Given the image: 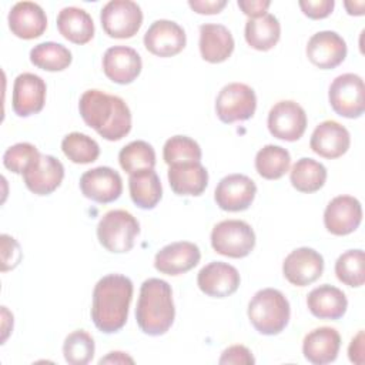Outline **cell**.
Instances as JSON below:
<instances>
[{
    "mask_svg": "<svg viewBox=\"0 0 365 365\" xmlns=\"http://www.w3.org/2000/svg\"><path fill=\"white\" fill-rule=\"evenodd\" d=\"M133 299V282L121 274H108L98 279L93 291L91 319L104 334L120 331L128 317Z\"/></svg>",
    "mask_w": 365,
    "mask_h": 365,
    "instance_id": "obj_2",
    "label": "cell"
},
{
    "mask_svg": "<svg viewBox=\"0 0 365 365\" xmlns=\"http://www.w3.org/2000/svg\"><path fill=\"white\" fill-rule=\"evenodd\" d=\"M0 241H1V271L6 272L19 265L21 259V251H20L19 242L7 234H1Z\"/></svg>",
    "mask_w": 365,
    "mask_h": 365,
    "instance_id": "obj_40",
    "label": "cell"
},
{
    "mask_svg": "<svg viewBox=\"0 0 365 365\" xmlns=\"http://www.w3.org/2000/svg\"><path fill=\"white\" fill-rule=\"evenodd\" d=\"M362 221V205L352 195L332 198L324 211L325 228L334 235L354 232Z\"/></svg>",
    "mask_w": 365,
    "mask_h": 365,
    "instance_id": "obj_15",
    "label": "cell"
},
{
    "mask_svg": "<svg viewBox=\"0 0 365 365\" xmlns=\"http://www.w3.org/2000/svg\"><path fill=\"white\" fill-rule=\"evenodd\" d=\"M101 26L110 37L130 38L143 24L141 7L131 0H111L100 13Z\"/></svg>",
    "mask_w": 365,
    "mask_h": 365,
    "instance_id": "obj_9",
    "label": "cell"
},
{
    "mask_svg": "<svg viewBox=\"0 0 365 365\" xmlns=\"http://www.w3.org/2000/svg\"><path fill=\"white\" fill-rule=\"evenodd\" d=\"M128 190L133 202L143 210L154 208L163 197L161 181L154 170H141L130 174Z\"/></svg>",
    "mask_w": 365,
    "mask_h": 365,
    "instance_id": "obj_29",
    "label": "cell"
},
{
    "mask_svg": "<svg viewBox=\"0 0 365 365\" xmlns=\"http://www.w3.org/2000/svg\"><path fill=\"white\" fill-rule=\"evenodd\" d=\"M187 43L184 29L173 20H155L144 34L145 48L158 57H173L182 51Z\"/></svg>",
    "mask_w": 365,
    "mask_h": 365,
    "instance_id": "obj_13",
    "label": "cell"
},
{
    "mask_svg": "<svg viewBox=\"0 0 365 365\" xmlns=\"http://www.w3.org/2000/svg\"><path fill=\"white\" fill-rule=\"evenodd\" d=\"M351 145L349 131L334 120L319 123L309 141L311 150L319 157L334 160L344 155Z\"/></svg>",
    "mask_w": 365,
    "mask_h": 365,
    "instance_id": "obj_22",
    "label": "cell"
},
{
    "mask_svg": "<svg viewBox=\"0 0 365 365\" xmlns=\"http://www.w3.org/2000/svg\"><path fill=\"white\" fill-rule=\"evenodd\" d=\"M234 37L222 24H202L200 27V53L208 63H222L234 51Z\"/></svg>",
    "mask_w": 365,
    "mask_h": 365,
    "instance_id": "obj_27",
    "label": "cell"
},
{
    "mask_svg": "<svg viewBox=\"0 0 365 365\" xmlns=\"http://www.w3.org/2000/svg\"><path fill=\"white\" fill-rule=\"evenodd\" d=\"M291 308L285 295L274 288L254 294L248 304L251 325L262 335H278L289 322Z\"/></svg>",
    "mask_w": 365,
    "mask_h": 365,
    "instance_id": "obj_4",
    "label": "cell"
},
{
    "mask_svg": "<svg viewBox=\"0 0 365 365\" xmlns=\"http://www.w3.org/2000/svg\"><path fill=\"white\" fill-rule=\"evenodd\" d=\"M268 130L279 140L297 141L307 130L305 110L292 100H282L272 106L268 113Z\"/></svg>",
    "mask_w": 365,
    "mask_h": 365,
    "instance_id": "obj_10",
    "label": "cell"
},
{
    "mask_svg": "<svg viewBox=\"0 0 365 365\" xmlns=\"http://www.w3.org/2000/svg\"><path fill=\"white\" fill-rule=\"evenodd\" d=\"M40 151L30 143H17L3 154V164L14 174H23L38 157Z\"/></svg>",
    "mask_w": 365,
    "mask_h": 365,
    "instance_id": "obj_39",
    "label": "cell"
},
{
    "mask_svg": "<svg viewBox=\"0 0 365 365\" xmlns=\"http://www.w3.org/2000/svg\"><path fill=\"white\" fill-rule=\"evenodd\" d=\"M240 282L241 278L238 269L222 261H212L207 264L197 275L198 288L212 298H225L232 295L238 289Z\"/></svg>",
    "mask_w": 365,
    "mask_h": 365,
    "instance_id": "obj_16",
    "label": "cell"
},
{
    "mask_svg": "<svg viewBox=\"0 0 365 365\" xmlns=\"http://www.w3.org/2000/svg\"><path fill=\"white\" fill-rule=\"evenodd\" d=\"M341 348V336L335 328L319 327L308 332L302 342L305 359L314 365L334 362Z\"/></svg>",
    "mask_w": 365,
    "mask_h": 365,
    "instance_id": "obj_24",
    "label": "cell"
},
{
    "mask_svg": "<svg viewBox=\"0 0 365 365\" xmlns=\"http://www.w3.org/2000/svg\"><path fill=\"white\" fill-rule=\"evenodd\" d=\"M324 271V258L314 248L301 247L291 251L282 264L287 281L295 287H307L315 282Z\"/></svg>",
    "mask_w": 365,
    "mask_h": 365,
    "instance_id": "obj_12",
    "label": "cell"
},
{
    "mask_svg": "<svg viewBox=\"0 0 365 365\" xmlns=\"http://www.w3.org/2000/svg\"><path fill=\"white\" fill-rule=\"evenodd\" d=\"M346 51L345 40L331 30L315 33L307 44L308 60L322 70L338 67L345 60Z\"/></svg>",
    "mask_w": 365,
    "mask_h": 365,
    "instance_id": "obj_18",
    "label": "cell"
},
{
    "mask_svg": "<svg viewBox=\"0 0 365 365\" xmlns=\"http://www.w3.org/2000/svg\"><path fill=\"white\" fill-rule=\"evenodd\" d=\"M201 259L198 245L190 241H177L163 247L154 258V267L161 274L180 275L192 269Z\"/></svg>",
    "mask_w": 365,
    "mask_h": 365,
    "instance_id": "obj_19",
    "label": "cell"
},
{
    "mask_svg": "<svg viewBox=\"0 0 365 365\" xmlns=\"http://www.w3.org/2000/svg\"><path fill=\"white\" fill-rule=\"evenodd\" d=\"M211 245L224 257L244 258L255 247V232L245 221L224 220L212 228Z\"/></svg>",
    "mask_w": 365,
    "mask_h": 365,
    "instance_id": "obj_6",
    "label": "cell"
},
{
    "mask_svg": "<svg viewBox=\"0 0 365 365\" xmlns=\"http://www.w3.org/2000/svg\"><path fill=\"white\" fill-rule=\"evenodd\" d=\"M64 155L76 164H88L98 158L100 147L97 141L83 133H70L61 141Z\"/></svg>",
    "mask_w": 365,
    "mask_h": 365,
    "instance_id": "obj_36",
    "label": "cell"
},
{
    "mask_svg": "<svg viewBox=\"0 0 365 365\" xmlns=\"http://www.w3.org/2000/svg\"><path fill=\"white\" fill-rule=\"evenodd\" d=\"M188 6L200 14H217L225 6V0H190Z\"/></svg>",
    "mask_w": 365,
    "mask_h": 365,
    "instance_id": "obj_44",
    "label": "cell"
},
{
    "mask_svg": "<svg viewBox=\"0 0 365 365\" xmlns=\"http://www.w3.org/2000/svg\"><path fill=\"white\" fill-rule=\"evenodd\" d=\"M307 305L309 312L319 319H339L346 312L348 299L339 288L324 284L308 294Z\"/></svg>",
    "mask_w": 365,
    "mask_h": 365,
    "instance_id": "obj_26",
    "label": "cell"
},
{
    "mask_svg": "<svg viewBox=\"0 0 365 365\" xmlns=\"http://www.w3.org/2000/svg\"><path fill=\"white\" fill-rule=\"evenodd\" d=\"M143 61L140 54L127 46H114L103 56L104 74L117 84H130L141 73Z\"/></svg>",
    "mask_w": 365,
    "mask_h": 365,
    "instance_id": "obj_20",
    "label": "cell"
},
{
    "mask_svg": "<svg viewBox=\"0 0 365 365\" xmlns=\"http://www.w3.org/2000/svg\"><path fill=\"white\" fill-rule=\"evenodd\" d=\"M83 195L100 204L115 201L123 192L121 175L110 167H96L80 177Z\"/></svg>",
    "mask_w": 365,
    "mask_h": 365,
    "instance_id": "obj_14",
    "label": "cell"
},
{
    "mask_svg": "<svg viewBox=\"0 0 365 365\" xmlns=\"http://www.w3.org/2000/svg\"><path fill=\"white\" fill-rule=\"evenodd\" d=\"M328 100L332 110L345 118H358L365 111L364 80L354 73L338 76L329 86Z\"/></svg>",
    "mask_w": 365,
    "mask_h": 365,
    "instance_id": "obj_7",
    "label": "cell"
},
{
    "mask_svg": "<svg viewBox=\"0 0 365 365\" xmlns=\"http://www.w3.org/2000/svg\"><path fill=\"white\" fill-rule=\"evenodd\" d=\"M299 7L305 16L318 20L328 17L335 6L334 0H299Z\"/></svg>",
    "mask_w": 365,
    "mask_h": 365,
    "instance_id": "obj_41",
    "label": "cell"
},
{
    "mask_svg": "<svg viewBox=\"0 0 365 365\" xmlns=\"http://www.w3.org/2000/svg\"><path fill=\"white\" fill-rule=\"evenodd\" d=\"M167 177L177 195H201L208 185V171L200 161L173 164Z\"/></svg>",
    "mask_w": 365,
    "mask_h": 365,
    "instance_id": "obj_25",
    "label": "cell"
},
{
    "mask_svg": "<svg viewBox=\"0 0 365 365\" xmlns=\"http://www.w3.org/2000/svg\"><path fill=\"white\" fill-rule=\"evenodd\" d=\"M71 51L54 41L40 43L30 51V61L46 71H61L71 64Z\"/></svg>",
    "mask_w": 365,
    "mask_h": 365,
    "instance_id": "obj_33",
    "label": "cell"
},
{
    "mask_svg": "<svg viewBox=\"0 0 365 365\" xmlns=\"http://www.w3.org/2000/svg\"><path fill=\"white\" fill-rule=\"evenodd\" d=\"M57 29L64 38L74 44H86L94 36L91 16L84 9L74 6L60 10L57 16Z\"/></svg>",
    "mask_w": 365,
    "mask_h": 365,
    "instance_id": "obj_28",
    "label": "cell"
},
{
    "mask_svg": "<svg viewBox=\"0 0 365 365\" xmlns=\"http://www.w3.org/2000/svg\"><path fill=\"white\" fill-rule=\"evenodd\" d=\"M201 155L202 153L198 143L187 135H174L168 138L163 148V157L168 165L201 161Z\"/></svg>",
    "mask_w": 365,
    "mask_h": 365,
    "instance_id": "obj_38",
    "label": "cell"
},
{
    "mask_svg": "<svg viewBox=\"0 0 365 365\" xmlns=\"http://www.w3.org/2000/svg\"><path fill=\"white\" fill-rule=\"evenodd\" d=\"M344 6H345L348 14H351V16H362L364 14V7H365L364 1H345Z\"/></svg>",
    "mask_w": 365,
    "mask_h": 365,
    "instance_id": "obj_47",
    "label": "cell"
},
{
    "mask_svg": "<svg viewBox=\"0 0 365 365\" xmlns=\"http://www.w3.org/2000/svg\"><path fill=\"white\" fill-rule=\"evenodd\" d=\"M46 83L33 73L19 74L13 84L11 106L19 117H29L43 110L46 103Z\"/></svg>",
    "mask_w": 365,
    "mask_h": 365,
    "instance_id": "obj_17",
    "label": "cell"
},
{
    "mask_svg": "<svg viewBox=\"0 0 365 365\" xmlns=\"http://www.w3.org/2000/svg\"><path fill=\"white\" fill-rule=\"evenodd\" d=\"M64 178L63 164L53 155L41 154L24 173L26 187L37 195H48L56 191Z\"/></svg>",
    "mask_w": 365,
    "mask_h": 365,
    "instance_id": "obj_21",
    "label": "cell"
},
{
    "mask_svg": "<svg viewBox=\"0 0 365 365\" xmlns=\"http://www.w3.org/2000/svg\"><path fill=\"white\" fill-rule=\"evenodd\" d=\"M289 180L292 187L299 192H315L327 181V168L314 158H299L291 168Z\"/></svg>",
    "mask_w": 365,
    "mask_h": 365,
    "instance_id": "obj_31",
    "label": "cell"
},
{
    "mask_svg": "<svg viewBox=\"0 0 365 365\" xmlns=\"http://www.w3.org/2000/svg\"><path fill=\"white\" fill-rule=\"evenodd\" d=\"M125 362L133 364L134 359H133L131 356H128L127 354L120 352V351L110 352L107 356H104V358H101V359L98 361L100 365H103V364H125Z\"/></svg>",
    "mask_w": 365,
    "mask_h": 365,
    "instance_id": "obj_46",
    "label": "cell"
},
{
    "mask_svg": "<svg viewBox=\"0 0 365 365\" xmlns=\"http://www.w3.org/2000/svg\"><path fill=\"white\" fill-rule=\"evenodd\" d=\"M289 165L291 155L281 145L268 144L255 155V170L265 180L281 178L289 170Z\"/></svg>",
    "mask_w": 365,
    "mask_h": 365,
    "instance_id": "obj_32",
    "label": "cell"
},
{
    "mask_svg": "<svg viewBox=\"0 0 365 365\" xmlns=\"http://www.w3.org/2000/svg\"><path fill=\"white\" fill-rule=\"evenodd\" d=\"M365 255L362 250H348L335 262L336 278L348 287H362L365 282Z\"/></svg>",
    "mask_w": 365,
    "mask_h": 365,
    "instance_id": "obj_35",
    "label": "cell"
},
{
    "mask_svg": "<svg viewBox=\"0 0 365 365\" xmlns=\"http://www.w3.org/2000/svg\"><path fill=\"white\" fill-rule=\"evenodd\" d=\"M281 26L274 14H264L257 19H250L245 23L247 43L259 51L271 50L279 40Z\"/></svg>",
    "mask_w": 365,
    "mask_h": 365,
    "instance_id": "obj_30",
    "label": "cell"
},
{
    "mask_svg": "<svg viewBox=\"0 0 365 365\" xmlns=\"http://www.w3.org/2000/svg\"><path fill=\"white\" fill-rule=\"evenodd\" d=\"M140 234L137 218L125 210H111L106 212L97 225L100 244L110 252L123 254L134 247L135 237Z\"/></svg>",
    "mask_w": 365,
    "mask_h": 365,
    "instance_id": "obj_5",
    "label": "cell"
},
{
    "mask_svg": "<svg viewBox=\"0 0 365 365\" xmlns=\"http://www.w3.org/2000/svg\"><path fill=\"white\" fill-rule=\"evenodd\" d=\"M84 123L108 141H118L131 130V111L127 103L101 90H87L78 101Z\"/></svg>",
    "mask_w": 365,
    "mask_h": 365,
    "instance_id": "obj_1",
    "label": "cell"
},
{
    "mask_svg": "<svg viewBox=\"0 0 365 365\" xmlns=\"http://www.w3.org/2000/svg\"><path fill=\"white\" fill-rule=\"evenodd\" d=\"M364 331H359L351 341L349 346H348V356L349 361L358 365H362L365 362V356H364Z\"/></svg>",
    "mask_w": 365,
    "mask_h": 365,
    "instance_id": "obj_45",
    "label": "cell"
},
{
    "mask_svg": "<svg viewBox=\"0 0 365 365\" xmlns=\"http://www.w3.org/2000/svg\"><path fill=\"white\" fill-rule=\"evenodd\" d=\"M257 108L255 91L244 83H230L215 100V113L222 123L231 124L251 118Z\"/></svg>",
    "mask_w": 365,
    "mask_h": 365,
    "instance_id": "obj_8",
    "label": "cell"
},
{
    "mask_svg": "<svg viewBox=\"0 0 365 365\" xmlns=\"http://www.w3.org/2000/svg\"><path fill=\"white\" fill-rule=\"evenodd\" d=\"M257 194L255 182L244 174H230L220 180L214 191L217 205L230 212L247 210Z\"/></svg>",
    "mask_w": 365,
    "mask_h": 365,
    "instance_id": "obj_11",
    "label": "cell"
},
{
    "mask_svg": "<svg viewBox=\"0 0 365 365\" xmlns=\"http://www.w3.org/2000/svg\"><path fill=\"white\" fill-rule=\"evenodd\" d=\"M220 364H232V365H252L255 362L251 351L244 345L228 346L218 359Z\"/></svg>",
    "mask_w": 365,
    "mask_h": 365,
    "instance_id": "obj_42",
    "label": "cell"
},
{
    "mask_svg": "<svg viewBox=\"0 0 365 365\" xmlns=\"http://www.w3.org/2000/svg\"><path fill=\"white\" fill-rule=\"evenodd\" d=\"M96 345L93 336L84 331L77 329L68 334L63 344V355L70 365H86L94 356Z\"/></svg>",
    "mask_w": 365,
    "mask_h": 365,
    "instance_id": "obj_37",
    "label": "cell"
},
{
    "mask_svg": "<svg viewBox=\"0 0 365 365\" xmlns=\"http://www.w3.org/2000/svg\"><path fill=\"white\" fill-rule=\"evenodd\" d=\"M175 308L173 291L167 281L148 278L141 284L135 308L138 328L151 336L164 335L173 325Z\"/></svg>",
    "mask_w": 365,
    "mask_h": 365,
    "instance_id": "obj_3",
    "label": "cell"
},
{
    "mask_svg": "<svg viewBox=\"0 0 365 365\" xmlns=\"http://www.w3.org/2000/svg\"><path fill=\"white\" fill-rule=\"evenodd\" d=\"M118 161L121 168L128 174H134L141 170H154L155 151L148 143L135 140L121 148L118 153Z\"/></svg>",
    "mask_w": 365,
    "mask_h": 365,
    "instance_id": "obj_34",
    "label": "cell"
},
{
    "mask_svg": "<svg viewBox=\"0 0 365 365\" xmlns=\"http://www.w3.org/2000/svg\"><path fill=\"white\" fill-rule=\"evenodd\" d=\"M269 6H271L269 0H238V7L250 19H257L267 14V10Z\"/></svg>",
    "mask_w": 365,
    "mask_h": 365,
    "instance_id": "obj_43",
    "label": "cell"
},
{
    "mask_svg": "<svg viewBox=\"0 0 365 365\" xmlns=\"http://www.w3.org/2000/svg\"><path fill=\"white\" fill-rule=\"evenodd\" d=\"M9 27L23 40L40 37L47 27V17L41 6L34 1H19L9 11Z\"/></svg>",
    "mask_w": 365,
    "mask_h": 365,
    "instance_id": "obj_23",
    "label": "cell"
}]
</instances>
